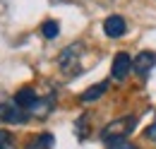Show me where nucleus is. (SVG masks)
I'll return each mask as SVG.
<instances>
[{
	"mask_svg": "<svg viewBox=\"0 0 156 149\" xmlns=\"http://www.w3.org/2000/svg\"><path fill=\"white\" fill-rule=\"evenodd\" d=\"M135 125H137V118L135 115H122V118H115L111 120L103 130H101V140L113 144V142H125L132 132H135Z\"/></svg>",
	"mask_w": 156,
	"mask_h": 149,
	"instance_id": "1",
	"label": "nucleus"
},
{
	"mask_svg": "<svg viewBox=\"0 0 156 149\" xmlns=\"http://www.w3.org/2000/svg\"><path fill=\"white\" fill-rule=\"evenodd\" d=\"M84 53V43L82 41H75L70 46H65L58 53V67L62 72H72V70H79V58Z\"/></svg>",
	"mask_w": 156,
	"mask_h": 149,
	"instance_id": "2",
	"label": "nucleus"
},
{
	"mask_svg": "<svg viewBox=\"0 0 156 149\" xmlns=\"http://www.w3.org/2000/svg\"><path fill=\"white\" fill-rule=\"evenodd\" d=\"M0 123L2 125H24V123H29V113L20 108L15 101H2L0 104Z\"/></svg>",
	"mask_w": 156,
	"mask_h": 149,
	"instance_id": "3",
	"label": "nucleus"
},
{
	"mask_svg": "<svg viewBox=\"0 0 156 149\" xmlns=\"http://www.w3.org/2000/svg\"><path fill=\"white\" fill-rule=\"evenodd\" d=\"M130 72H132V58H130V53H125V51L115 53L113 65H111V77L118 79V82H122Z\"/></svg>",
	"mask_w": 156,
	"mask_h": 149,
	"instance_id": "4",
	"label": "nucleus"
},
{
	"mask_svg": "<svg viewBox=\"0 0 156 149\" xmlns=\"http://www.w3.org/2000/svg\"><path fill=\"white\" fill-rule=\"evenodd\" d=\"M156 65V53L154 51H142V53H137L132 58V70H135L139 77H147V74L154 70Z\"/></svg>",
	"mask_w": 156,
	"mask_h": 149,
	"instance_id": "5",
	"label": "nucleus"
},
{
	"mask_svg": "<svg viewBox=\"0 0 156 149\" xmlns=\"http://www.w3.org/2000/svg\"><path fill=\"white\" fill-rule=\"evenodd\" d=\"M103 34L108 38H120L127 34V22L120 17V15H111V17L103 19Z\"/></svg>",
	"mask_w": 156,
	"mask_h": 149,
	"instance_id": "6",
	"label": "nucleus"
},
{
	"mask_svg": "<svg viewBox=\"0 0 156 149\" xmlns=\"http://www.w3.org/2000/svg\"><path fill=\"white\" fill-rule=\"evenodd\" d=\"M53 106H55V99H53V96H51V99H48V96H43V99H36V101H34V104H31V106H29V118H46V115H48V113L53 111Z\"/></svg>",
	"mask_w": 156,
	"mask_h": 149,
	"instance_id": "7",
	"label": "nucleus"
},
{
	"mask_svg": "<svg viewBox=\"0 0 156 149\" xmlns=\"http://www.w3.org/2000/svg\"><path fill=\"white\" fill-rule=\"evenodd\" d=\"M36 99H39V94H36V89H31V87H22L20 92L15 94V99H12V101H15V104H17L20 108H24V111H29V106H31V104H34Z\"/></svg>",
	"mask_w": 156,
	"mask_h": 149,
	"instance_id": "8",
	"label": "nucleus"
},
{
	"mask_svg": "<svg viewBox=\"0 0 156 149\" xmlns=\"http://www.w3.org/2000/svg\"><path fill=\"white\" fill-rule=\"evenodd\" d=\"M108 92V82H98V84H94V87H89L87 92L79 94V101L82 104H91V101H98L103 94Z\"/></svg>",
	"mask_w": 156,
	"mask_h": 149,
	"instance_id": "9",
	"label": "nucleus"
},
{
	"mask_svg": "<svg viewBox=\"0 0 156 149\" xmlns=\"http://www.w3.org/2000/svg\"><path fill=\"white\" fill-rule=\"evenodd\" d=\"M53 144H55V137L51 132H39L27 142V149H53Z\"/></svg>",
	"mask_w": 156,
	"mask_h": 149,
	"instance_id": "10",
	"label": "nucleus"
},
{
	"mask_svg": "<svg viewBox=\"0 0 156 149\" xmlns=\"http://www.w3.org/2000/svg\"><path fill=\"white\" fill-rule=\"evenodd\" d=\"M58 34H60V24L55 22V19H46V22L41 24V36H43V38L53 41Z\"/></svg>",
	"mask_w": 156,
	"mask_h": 149,
	"instance_id": "11",
	"label": "nucleus"
},
{
	"mask_svg": "<svg viewBox=\"0 0 156 149\" xmlns=\"http://www.w3.org/2000/svg\"><path fill=\"white\" fill-rule=\"evenodd\" d=\"M0 149H17L15 147V137L7 130H0Z\"/></svg>",
	"mask_w": 156,
	"mask_h": 149,
	"instance_id": "12",
	"label": "nucleus"
},
{
	"mask_svg": "<svg viewBox=\"0 0 156 149\" xmlns=\"http://www.w3.org/2000/svg\"><path fill=\"white\" fill-rule=\"evenodd\" d=\"M108 149H139V147H135L132 142H127V140H125V142H113Z\"/></svg>",
	"mask_w": 156,
	"mask_h": 149,
	"instance_id": "13",
	"label": "nucleus"
},
{
	"mask_svg": "<svg viewBox=\"0 0 156 149\" xmlns=\"http://www.w3.org/2000/svg\"><path fill=\"white\" fill-rule=\"evenodd\" d=\"M144 135H147V140L156 142V118H154V123H151V125L147 128V132H144Z\"/></svg>",
	"mask_w": 156,
	"mask_h": 149,
	"instance_id": "14",
	"label": "nucleus"
}]
</instances>
